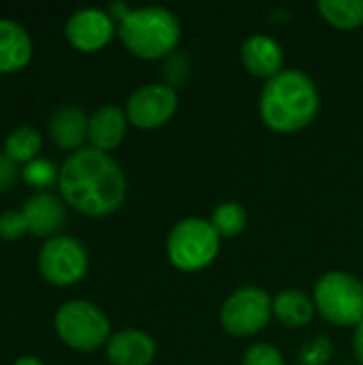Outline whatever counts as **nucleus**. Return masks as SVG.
<instances>
[{
    "instance_id": "24",
    "label": "nucleus",
    "mask_w": 363,
    "mask_h": 365,
    "mask_svg": "<svg viewBox=\"0 0 363 365\" xmlns=\"http://www.w3.org/2000/svg\"><path fill=\"white\" fill-rule=\"evenodd\" d=\"M24 233H28L26 222L21 218V212H4L0 214V237L2 240H19Z\"/></svg>"
},
{
    "instance_id": "22",
    "label": "nucleus",
    "mask_w": 363,
    "mask_h": 365,
    "mask_svg": "<svg viewBox=\"0 0 363 365\" xmlns=\"http://www.w3.org/2000/svg\"><path fill=\"white\" fill-rule=\"evenodd\" d=\"M334 355V346L329 342V338L319 336L312 342L304 344L302 353H300V364L302 365H327Z\"/></svg>"
},
{
    "instance_id": "9",
    "label": "nucleus",
    "mask_w": 363,
    "mask_h": 365,
    "mask_svg": "<svg viewBox=\"0 0 363 365\" xmlns=\"http://www.w3.org/2000/svg\"><path fill=\"white\" fill-rule=\"evenodd\" d=\"M178 111V92L169 83H145L126 101V118L137 128H158Z\"/></svg>"
},
{
    "instance_id": "10",
    "label": "nucleus",
    "mask_w": 363,
    "mask_h": 365,
    "mask_svg": "<svg viewBox=\"0 0 363 365\" xmlns=\"http://www.w3.org/2000/svg\"><path fill=\"white\" fill-rule=\"evenodd\" d=\"M66 38L79 51H98L116 34L113 19L107 11L101 9H79L66 21Z\"/></svg>"
},
{
    "instance_id": "13",
    "label": "nucleus",
    "mask_w": 363,
    "mask_h": 365,
    "mask_svg": "<svg viewBox=\"0 0 363 365\" xmlns=\"http://www.w3.org/2000/svg\"><path fill=\"white\" fill-rule=\"evenodd\" d=\"M156 357V342L139 329H124L109 338L107 359L111 365H150Z\"/></svg>"
},
{
    "instance_id": "14",
    "label": "nucleus",
    "mask_w": 363,
    "mask_h": 365,
    "mask_svg": "<svg viewBox=\"0 0 363 365\" xmlns=\"http://www.w3.org/2000/svg\"><path fill=\"white\" fill-rule=\"evenodd\" d=\"M126 124H128L126 111H122L120 107L105 105V107L96 109L88 122L90 148L101 150V152L116 150L126 137Z\"/></svg>"
},
{
    "instance_id": "19",
    "label": "nucleus",
    "mask_w": 363,
    "mask_h": 365,
    "mask_svg": "<svg viewBox=\"0 0 363 365\" xmlns=\"http://www.w3.org/2000/svg\"><path fill=\"white\" fill-rule=\"evenodd\" d=\"M321 17L340 30H353L363 24V0H321Z\"/></svg>"
},
{
    "instance_id": "7",
    "label": "nucleus",
    "mask_w": 363,
    "mask_h": 365,
    "mask_svg": "<svg viewBox=\"0 0 363 365\" xmlns=\"http://www.w3.org/2000/svg\"><path fill=\"white\" fill-rule=\"evenodd\" d=\"M274 314V299L259 287H242L229 295L220 310V325L229 336L246 338L267 327Z\"/></svg>"
},
{
    "instance_id": "20",
    "label": "nucleus",
    "mask_w": 363,
    "mask_h": 365,
    "mask_svg": "<svg viewBox=\"0 0 363 365\" xmlns=\"http://www.w3.org/2000/svg\"><path fill=\"white\" fill-rule=\"evenodd\" d=\"M212 227L214 231L220 235V240H229V237H235L244 231L246 227V212L240 203L235 201H227V203H220L214 214H212Z\"/></svg>"
},
{
    "instance_id": "4",
    "label": "nucleus",
    "mask_w": 363,
    "mask_h": 365,
    "mask_svg": "<svg viewBox=\"0 0 363 365\" xmlns=\"http://www.w3.org/2000/svg\"><path fill=\"white\" fill-rule=\"evenodd\" d=\"M53 327L68 349L81 353H92L105 346L111 338V325L105 312L83 299L62 304L56 312Z\"/></svg>"
},
{
    "instance_id": "11",
    "label": "nucleus",
    "mask_w": 363,
    "mask_h": 365,
    "mask_svg": "<svg viewBox=\"0 0 363 365\" xmlns=\"http://www.w3.org/2000/svg\"><path fill=\"white\" fill-rule=\"evenodd\" d=\"M21 218L32 235L51 240L64 227L66 207L62 199L51 192H34L26 199L21 207Z\"/></svg>"
},
{
    "instance_id": "16",
    "label": "nucleus",
    "mask_w": 363,
    "mask_h": 365,
    "mask_svg": "<svg viewBox=\"0 0 363 365\" xmlns=\"http://www.w3.org/2000/svg\"><path fill=\"white\" fill-rule=\"evenodd\" d=\"M90 118L79 107H60L49 120V137L60 150H81V143L88 139Z\"/></svg>"
},
{
    "instance_id": "6",
    "label": "nucleus",
    "mask_w": 363,
    "mask_h": 365,
    "mask_svg": "<svg viewBox=\"0 0 363 365\" xmlns=\"http://www.w3.org/2000/svg\"><path fill=\"white\" fill-rule=\"evenodd\" d=\"M220 250V235L203 218L180 220L167 237V257L182 272H199L214 263Z\"/></svg>"
},
{
    "instance_id": "27",
    "label": "nucleus",
    "mask_w": 363,
    "mask_h": 365,
    "mask_svg": "<svg viewBox=\"0 0 363 365\" xmlns=\"http://www.w3.org/2000/svg\"><path fill=\"white\" fill-rule=\"evenodd\" d=\"M13 365H45L41 359H36V357H32V355H24V357H19V359H15V364Z\"/></svg>"
},
{
    "instance_id": "18",
    "label": "nucleus",
    "mask_w": 363,
    "mask_h": 365,
    "mask_svg": "<svg viewBox=\"0 0 363 365\" xmlns=\"http://www.w3.org/2000/svg\"><path fill=\"white\" fill-rule=\"evenodd\" d=\"M43 145V137L36 128L32 126H17L15 130H11L4 139V154L13 160V163H32L36 158V154L41 152Z\"/></svg>"
},
{
    "instance_id": "3",
    "label": "nucleus",
    "mask_w": 363,
    "mask_h": 365,
    "mask_svg": "<svg viewBox=\"0 0 363 365\" xmlns=\"http://www.w3.org/2000/svg\"><path fill=\"white\" fill-rule=\"evenodd\" d=\"M180 21L165 6H141L120 21L118 36L122 45L141 60H158L169 56L180 43Z\"/></svg>"
},
{
    "instance_id": "2",
    "label": "nucleus",
    "mask_w": 363,
    "mask_h": 365,
    "mask_svg": "<svg viewBox=\"0 0 363 365\" xmlns=\"http://www.w3.org/2000/svg\"><path fill=\"white\" fill-rule=\"evenodd\" d=\"M321 96L315 81L297 68H282L261 92L259 113L276 133H297L319 113Z\"/></svg>"
},
{
    "instance_id": "1",
    "label": "nucleus",
    "mask_w": 363,
    "mask_h": 365,
    "mask_svg": "<svg viewBox=\"0 0 363 365\" xmlns=\"http://www.w3.org/2000/svg\"><path fill=\"white\" fill-rule=\"evenodd\" d=\"M58 188L66 205L98 218L113 214L124 203L126 178L107 152L81 148L64 160Z\"/></svg>"
},
{
    "instance_id": "23",
    "label": "nucleus",
    "mask_w": 363,
    "mask_h": 365,
    "mask_svg": "<svg viewBox=\"0 0 363 365\" xmlns=\"http://www.w3.org/2000/svg\"><path fill=\"white\" fill-rule=\"evenodd\" d=\"M242 365H285V359L272 344H252L246 351Z\"/></svg>"
},
{
    "instance_id": "12",
    "label": "nucleus",
    "mask_w": 363,
    "mask_h": 365,
    "mask_svg": "<svg viewBox=\"0 0 363 365\" xmlns=\"http://www.w3.org/2000/svg\"><path fill=\"white\" fill-rule=\"evenodd\" d=\"M242 62L246 71L261 79H272L282 71L285 53L276 38L267 34H252L242 43Z\"/></svg>"
},
{
    "instance_id": "21",
    "label": "nucleus",
    "mask_w": 363,
    "mask_h": 365,
    "mask_svg": "<svg viewBox=\"0 0 363 365\" xmlns=\"http://www.w3.org/2000/svg\"><path fill=\"white\" fill-rule=\"evenodd\" d=\"M21 178L34 186V188H47L51 186L53 182H58L60 178V169H56L53 163L49 160H43V158H34L32 163H28L21 171Z\"/></svg>"
},
{
    "instance_id": "17",
    "label": "nucleus",
    "mask_w": 363,
    "mask_h": 365,
    "mask_svg": "<svg viewBox=\"0 0 363 365\" xmlns=\"http://www.w3.org/2000/svg\"><path fill=\"white\" fill-rule=\"evenodd\" d=\"M315 299L300 289H285L274 297V314L287 327H304L315 317Z\"/></svg>"
},
{
    "instance_id": "5",
    "label": "nucleus",
    "mask_w": 363,
    "mask_h": 365,
    "mask_svg": "<svg viewBox=\"0 0 363 365\" xmlns=\"http://www.w3.org/2000/svg\"><path fill=\"white\" fill-rule=\"evenodd\" d=\"M315 308L338 327H357L363 321V282L347 272H329L315 284Z\"/></svg>"
},
{
    "instance_id": "8",
    "label": "nucleus",
    "mask_w": 363,
    "mask_h": 365,
    "mask_svg": "<svg viewBox=\"0 0 363 365\" xmlns=\"http://www.w3.org/2000/svg\"><path fill=\"white\" fill-rule=\"evenodd\" d=\"M39 272L49 284L71 287L86 276L88 252L79 240L71 235H56L41 246Z\"/></svg>"
},
{
    "instance_id": "26",
    "label": "nucleus",
    "mask_w": 363,
    "mask_h": 365,
    "mask_svg": "<svg viewBox=\"0 0 363 365\" xmlns=\"http://www.w3.org/2000/svg\"><path fill=\"white\" fill-rule=\"evenodd\" d=\"M353 349H355V357L363 365V321L357 325L355 336H353Z\"/></svg>"
},
{
    "instance_id": "25",
    "label": "nucleus",
    "mask_w": 363,
    "mask_h": 365,
    "mask_svg": "<svg viewBox=\"0 0 363 365\" xmlns=\"http://www.w3.org/2000/svg\"><path fill=\"white\" fill-rule=\"evenodd\" d=\"M19 178L17 163H13L4 152H0V192L9 190Z\"/></svg>"
},
{
    "instance_id": "15",
    "label": "nucleus",
    "mask_w": 363,
    "mask_h": 365,
    "mask_svg": "<svg viewBox=\"0 0 363 365\" xmlns=\"http://www.w3.org/2000/svg\"><path fill=\"white\" fill-rule=\"evenodd\" d=\"M32 58V41L24 26L11 19H0V73H17Z\"/></svg>"
}]
</instances>
